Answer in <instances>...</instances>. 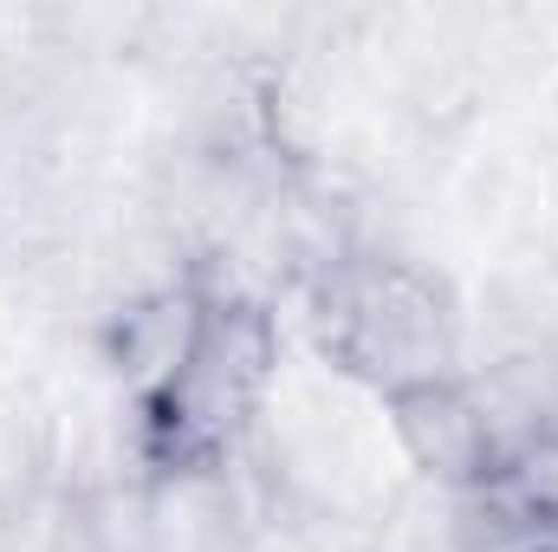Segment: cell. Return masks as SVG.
<instances>
[{
    "label": "cell",
    "instance_id": "1",
    "mask_svg": "<svg viewBox=\"0 0 558 552\" xmlns=\"http://www.w3.org/2000/svg\"><path fill=\"white\" fill-rule=\"evenodd\" d=\"M312 332L318 351L364 377L377 397H397L410 384L454 377L461 319L441 292V279L416 261L351 248L331 267L312 274Z\"/></svg>",
    "mask_w": 558,
    "mask_h": 552
},
{
    "label": "cell",
    "instance_id": "2",
    "mask_svg": "<svg viewBox=\"0 0 558 552\" xmlns=\"http://www.w3.org/2000/svg\"><path fill=\"white\" fill-rule=\"evenodd\" d=\"M390 404V429L403 442V455L416 461V475L435 481V494H474L500 475V442L487 404L474 391V377H435V384H410Z\"/></svg>",
    "mask_w": 558,
    "mask_h": 552
},
{
    "label": "cell",
    "instance_id": "3",
    "mask_svg": "<svg viewBox=\"0 0 558 552\" xmlns=\"http://www.w3.org/2000/svg\"><path fill=\"white\" fill-rule=\"evenodd\" d=\"M208 332V279L182 274L162 286H143L124 299V312L105 325V364L118 371V384L131 391V404L149 410L195 358Z\"/></svg>",
    "mask_w": 558,
    "mask_h": 552
}]
</instances>
